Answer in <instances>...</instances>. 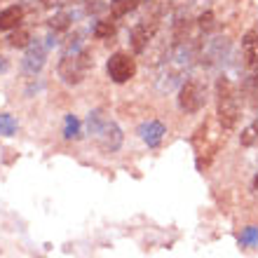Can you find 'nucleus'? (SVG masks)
<instances>
[{
  "instance_id": "f257e3e1",
  "label": "nucleus",
  "mask_w": 258,
  "mask_h": 258,
  "mask_svg": "<svg viewBox=\"0 0 258 258\" xmlns=\"http://www.w3.org/2000/svg\"><path fill=\"white\" fill-rule=\"evenodd\" d=\"M92 63L94 61H92L87 49H78V52H71V54H63V59L59 61V78L66 85H80L92 71Z\"/></svg>"
},
{
  "instance_id": "f03ea898",
  "label": "nucleus",
  "mask_w": 258,
  "mask_h": 258,
  "mask_svg": "<svg viewBox=\"0 0 258 258\" xmlns=\"http://www.w3.org/2000/svg\"><path fill=\"white\" fill-rule=\"evenodd\" d=\"M216 96H218V120L225 129H232L239 120V103L235 96V89L225 78H221L216 85Z\"/></svg>"
},
{
  "instance_id": "f3484780",
  "label": "nucleus",
  "mask_w": 258,
  "mask_h": 258,
  "mask_svg": "<svg viewBox=\"0 0 258 258\" xmlns=\"http://www.w3.org/2000/svg\"><path fill=\"white\" fill-rule=\"evenodd\" d=\"M239 244L242 246H258V228L256 225H249V228L242 230V235H239Z\"/></svg>"
},
{
  "instance_id": "39448f33",
  "label": "nucleus",
  "mask_w": 258,
  "mask_h": 258,
  "mask_svg": "<svg viewBox=\"0 0 258 258\" xmlns=\"http://www.w3.org/2000/svg\"><path fill=\"white\" fill-rule=\"evenodd\" d=\"M94 139H96V146H99L103 153H117V150L122 148V141H124L122 129L117 127L113 120H106V124L96 132Z\"/></svg>"
},
{
  "instance_id": "4be33fe9",
  "label": "nucleus",
  "mask_w": 258,
  "mask_h": 258,
  "mask_svg": "<svg viewBox=\"0 0 258 258\" xmlns=\"http://www.w3.org/2000/svg\"><path fill=\"white\" fill-rule=\"evenodd\" d=\"M7 68H10V63H7V59H5V56H0V75H3V73H7Z\"/></svg>"
},
{
  "instance_id": "9b49d317",
  "label": "nucleus",
  "mask_w": 258,
  "mask_h": 258,
  "mask_svg": "<svg viewBox=\"0 0 258 258\" xmlns=\"http://www.w3.org/2000/svg\"><path fill=\"white\" fill-rule=\"evenodd\" d=\"M242 49H244V59L249 66L258 63V28H251L249 33L242 38Z\"/></svg>"
},
{
  "instance_id": "6ab92c4d",
  "label": "nucleus",
  "mask_w": 258,
  "mask_h": 258,
  "mask_svg": "<svg viewBox=\"0 0 258 258\" xmlns=\"http://www.w3.org/2000/svg\"><path fill=\"white\" fill-rule=\"evenodd\" d=\"M94 35L96 38H113L115 35V24L113 21H96Z\"/></svg>"
},
{
  "instance_id": "a211bd4d",
  "label": "nucleus",
  "mask_w": 258,
  "mask_h": 258,
  "mask_svg": "<svg viewBox=\"0 0 258 258\" xmlns=\"http://www.w3.org/2000/svg\"><path fill=\"white\" fill-rule=\"evenodd\" d=\"M258 141V122L249 124V127L242 132V136H239V143L244 146V148H249V146H253V143Z\"/></svg>"
},
{
  "instance_id": "412c9836",
  "label": "nucleus",
  "mask_w": 258,
  "mask_h": 258,
  "mask_svg": "<svg viewBox=\"0 0 258 258\" xmlns=\"http://www.w3.org/2000/svg\"><path fill=\"white\" fill-rule=\"evenodd\" d=\"M197 26H200V31H202V33H209L211 28H214V14H211V12L200 14V19H197Z\"/></svg>"
},
{
  "instance_id": "7ed1b4c3",
  "label": "nucleus",
  "mask_w": 258,
  "mask_h": 258,
  "mask_svg": "<svg viewBox=\"0 0 258 258\" xmlns=\"http://www.w3.org/2000/svg\"><path fill=\"white\" fill-rule=\"evenodd\" d=\"M204 101H207L204 85L200 80H195V78L185 80L183 85L178 87V108L183 110V113H188V115L197 113V110L204 106Z\"/></svg>"
},
{
  "instance_id": "423d86ee",
  "label": "nucleus",
  "mask_w": 258,
  "mask_h": 258,
  "mask_svg": "<svg viewBox=\"0 0 258 258\" xmlns=\"http://www.w3.org/2000/svg\"><path fill=\"white\" fill-rule=\"evenodd\" d=\"M45 59H47V45L40 40H31L26 47V54L21 59V68L26 75H38L45 66Z\"/></svg>"
},
{
  "instance_id": "dca6fc26",
  "label": "nucleus",
  "mask_w": 258,
  "mask_h": 258,
  "mask_svg": "<svg viewBox=\"0 0 258 258\" xmlns=\"http://www.w3.org/2000/svg\"><path fill=\"white\" fill-rule=\"evenodd\" d=\"M28 42H31V33L26 28H14V33L10 35V45L12 47H28Z\"/></svg>"
},
{
  "instance_id": "9d476101",
  "label": "nucleus",
  "mask_w": 258,
  "mask_h": 258,
  "mask_svg": "<svg viewBox=\"0 0 258 258\" xmlns=\"http://www.w3.org/2000/svg\"><path fill=\"white\" fill-rule=\"evenodd\" d=\"M21 19H24V10L19 5L5 7L0 12V31H14V28H19Z\"/></svg>"
},
{
  "instance_id": "f8f14e48",
  "label": "nucleus",
  "mask_w": 258,
  "mask_h": 258,
  "mask_svg": "<svg viewBox=\"0 0 258 258\" xmlns=\"http://www.w3.org/2000/svg\"><path fill=\"white\" fill-rule=\"evenodd\" d=\"M139 3H141V0H113V3H110V14H113L115 19L127 17L132 10L139 7Z\"/></svg>"
},
{
  "instance_id": "1a4fd4ad",
  "label": "nucleus",
  "mask_w": 258,
  "mask_h": 258,
  "mask_svg": "<svg viewBox=\"0 0 258 258\" xmlns=\"http://www.w3.org/2000/svg\"><path fill=\"white\" fill-rule=\"evenodd\" d=\"M228 49H230V42L225 40V38H214V40H209L207 47L202 49V61H207V63L223 61L225 54H228Z\"/></svg>"
},
{
  "instance_id": "20e7f679",
  "label": "nucleus",
  "mask_w": 258,
  "mask_h": 258,
  "mask_svg": "<svg viewBox=\"0 0 258 258\" xmlns=\"http://www.w3.org/2000/svg\"><path fill=\"white\" fill-rule=\"evenodd\" d=\"M106 71H108L110 80L117 82V85H122V82H127V80L134 78L136 61L129 54H124V52H115V54L108 59V63H106Z\"/></svg>"
},
{
  "instance_id": "0eeeda50",
  "label": "nucleus",
  "mask_w": 258,
  "mask_h": 258,
  "mask_svg": "<svg viewBox=\"0 0 258 258\" xmlns=\"http://www.w3.org/2000/svg\"><path fill=\"white\" fill-rule=\"evenodd\" d=\"M155 31H157V21L155 19H146L141 24H136L132 31H129V42H132V49L136 54L146 52V47L150 45V40L155 38Z\"/></svg>"
},
{
  "instance_id": "aec40b11",
  "label": "nucleus",
  "mask_w": 258,
  "mask_h": 258,
  "mask_svg": "<svg viewBox=\"0 0 258 258\" xmlns=\"http://www.w3.org/2000/svg\"><path fill=\"white\" fill-rule=\"evenodd\" d=\"M68 24H71V14L68 12H59L49 19V28H52V31H66Z\"/></svg>"
},
{
  "instance_id": "2eb2a0df",
  "label": "nucleus",
  "mask_w": 258,
  "mask_h": 258,
  "mask_svg": "<svg viewBox=\"0 0 258 258\" xmlns=\"http://www.w3.org/2000/svg\"><path fill=\"white\" fill-rule=\"evenodd\" d=\"M63 139H68V141H78V139H80V122H78V117L75 115H66Z\"/></svg>"
},
{
  "instance_id": "4468645a",
  "label": "nucleus",
  "mask_w": 258,
  "mask_h": 258,
  "mask_svg": "<svg viewBox=\"0 0 258 258\" xmlns=\"http://www.w3.org/2000/svg\"><path fill=\"white\" fill-rule=\"evenodd\" d=\"M17 117L10 115V113H0V136H14L17 134Z\"/></svg>"
},
{
  "instance_id": "6e6552de",
  "label": "nucleus",
  "mask_w": 258,
  "mask_h": 258,
  "mask_svg": "<svg viewBox=\"0 0 258 258\" xmlns=\"http://www.w3.org/2000/svg\"><path fill=\"white\" fill-rule=\"evenodd\" d=\"M164 134H167V129L160 120H150V122H143L139 127V136H141V141L148 146V148H157L160 143H162Z\"/></svg>"
},
{
  "instance_id": "ddd939ff",
  "label": "nucleus",
  "mask_w": 258,
  "mask_h": 258,
  "mask_svg": "<svg viewBox=\"0 0 258 258\" xmlns=\"http://www.w3.org/2000/svg\"><path fill=\"white\" fill-rule=\"evenodd\" d=\"M106 120H108V117L103 115V110H92V113H89V115H87V120H85V127H87V134H92V136H94L96 132H99V129H101L103 124H106Z\"/></svg>"
}]
</instances>
